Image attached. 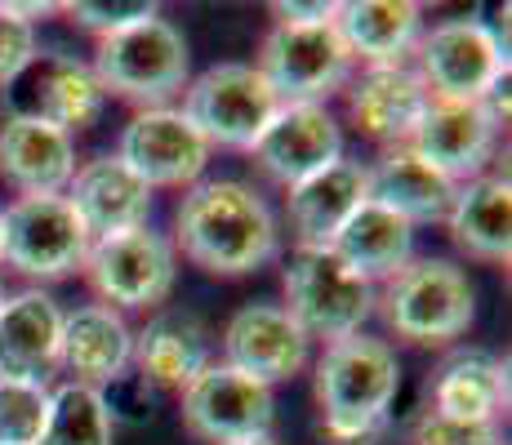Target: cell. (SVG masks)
I'll list each match as a JSON object with an SVG mask.
<instances>
[{
	"mask_svg": "<svg viewBox=\"0 0 512 445\" xmlns=\"http://www.w3.org/2000/svg\"><path fill=\"white\" fill-rule=\"evenodd\" d=\"M174 250L210 276H250L277 259L281 227L272 205L241 178H201L174 210Z\"/></svg>",
	"mask_w": 512,
	"mask_h": 445,
	"instance_id": "6da1fadb",
	"label": "cell"
},
{
	"mask_svg": "<svg viewBox=\"0 0 512 445\" xmlns=\"http://www.w3.org/2000/svg\"><path fill=\"white\" fill-rule=\"evenodd\" d=\"M317 410L321 428L334 445H366L379 437L392 419L401 392V361L388 339L352 334V339L326 343L317 361Z\"/></svg>",
	"mask_w": 512,
	"mask_h": 445,
	"instance_id": "7a4b0ae2",
	"label": "cell"
},
{
	"mask_svg": "<svg viewBox=\"0 0 512 445\" xmlns=\"http://www.w3.org/2000/svg\"><path fill=\"white\" fill-rule=\"evenodd\" d=\"M374 312L397 339L415 348H450L472 330L477 290L450 259H410L374 294Z\"/></svg>",
	"mask_w": 512,
	"mask_h": 445,
	"instance_id": "3957f363",
	"label": "cell"
},
{
	"mask_svg": "<svg viewBox=\"0 0 512 445\" xmlns=\"http://www.w3.org/2000/svg\"><path fill=\"white\" fill-rule=\"evenodd\" d=\"M90 72L98 76L107 98H125L147 112V107H170V98L187 89L192 54H187V36L179 27L156 14L98 41Z\"/></svg>",
	"mask_w": 512,
	"mask_h": 445,
	"instance_id": "277c9868",
	"label": "cell"
},
{
	"mask_svg": "<svg viewBox=\"0 0 512 445\" xmlns=\"http://www.w3.org/2000/svg\"><path fill=\"white\" fill-rule=\"evenodd\" d=\"M285 303L281 308L294 316L308 339L339 343L361 334V325L374 316V294L379 285L352 272L330 245H294L281 272Z\"/></svg>",
	"mask_w": 512,
	"mask_h": 445,
	"instance_id": "5b68a950",
	"label": "cell"
},
{
	"mask_svg": "<svg viewBox=\"0 0 512 445\" xmlns=\"http://www.w3.org/2000/svg\"><path fill=\"white\" fill-rule=\"evenodd\" d=\"M81 272L103 308H112L121 316L152 312L174 294L179 250L156 227H134V232L107 236V241H90Z\"/></svg>",
	"mask_w": 512,
	"mask_h": 445,
	"instance_id": "8992f818",
	"label": "cell"
},
{
	"mask_svg": "<svg viewBox=\"0 0 512 445\" xmlns=\"http://www.w3.org/2000/svg\"><path fill=\"white\" fill-rule=\"evenodd\" d=\"M277 107L281 98L272 94V85L254 63H214L196 81H187L179 112L201 130L210 147L250 152L263 125L277 116Z\"/></svg>",
	"mask_w": 512,
	"mask_h": 445,
	"instance_id": "52a82bcc",
	"label": "cell"
},
{
	"mask_svg": "<svg viewBox=\"0 0 512 445\" xmlns=\"http://www.w3.org/2000/svg\"><path fill=\"white\" fill-rule=\"evenodd\" d=\"M419 81L432 98L486 103L490 89L508 81V45L481 18H446L419 36Z\"/></svg>",
	"mask_w": 512,
	"mask_h": 445,
	"instance_id": "ba28073f",
	"label": "cell"
},
{
	"mask_svg": "<svg viewBox=\"0 0 512 445\" xmlns=\"http://www.w3.org/2000/svg\"><path fill=\"white\" fill-rule=\"evenodd\" d=\"M90 232L76 219L67 196H18L5 205V245L0 263H9L27 281H63L85 267Z\"/></svg>",
	"mask_w": 512,
	"mask_h": 445,
	"instance_id": "9c48e42d",
	"label": "cell"
},
{
	"mask_svg": "<svg viewBox=\"0 0 512 445\" xmlns=\"http://www.w3.org/2000/svg\"><path fill=\"white\" fill-rule=\"evenodd\" d=\"M254 67L281 103H326L334 89L352 81V54L334 32V18L312 27L272 23Z\"/></svg>",
	"mask_w": 512,
	"mask_h": 445,
	"instance_id": "30bf717a",
	"label": "cell"
},
{
	"mask_svg": "<svg viewBox=\"0 0 512 445\" xmlns=\"http://www.w3.org/2000/svg\"><path fill=\"white\" fill-rule=\"evenodd\" d=\"M183 423L196 441L210 445L272 437L277 401H272V388L254 383L250 374L232 370L223 361H210L183 388Z\"/></svg>",
	"mask_w": 512,
	"mask_h": 445,
	"instance_id": "8fae6325",
	"label": "cell"
},
{
	"mask_svg": "<svg viewBox=\"0 0 512 445\" xmlns=\"http://www.w3.org/2000/svg\"><path fill=\"white\" fill-rule=\"evenodd\" d=\"M214 147L201 138L179 107H147L134 112L116 138V161L134 170L147 187H192L205 178Z\"/></svg>",
	"mask_w": 512,
	"mask_h": 445,
	"instance_id": "7c38bea8",
	"label": "cell"
},
{
	"mask_svg": "<svg viewBox=\"0 0 512 445\" xmlns=\"http://www.w3.org/2000/svg\"><path fill=\"white\" fill-rule=\"evenodd\" d=\"M254 161L268 178L294 187L343 156V130L326 103H281L254 138Z\"/></svg>",
	"mask_w": 512,
	"mask_h": 445,
	"instance_id": "4fadbf2b",
	"label": "cell"
},
{
	"mask_svg": "<svg viewBox=\"0 0 512 445\" xmlns=\"http://www.w3.org/2000/svg\"><path fill=\"white\" fill-rule=\"evenodd\" d=\"M308 356L312 339L294 325V316L281 303H245L223 330V365L250 374L263 388L303 374Z\"/></svg>",
	"mask_w": 512,
	"mask_h": 445,
	"instance_id": "5bb4252c",
	"label": "cell"
},
{
	"mask_svg": "<svg viewBox=\"0 0 512 445\" xmlns=\"http://www.w3.org/2000/svg\"><path fill=\"white\" fill-rule=\"evenodd\" d=\"M499 121L486 103H450V98H432L423 112L410 147L423 156L428 165H437L450 183H468L481 178L486 165L499 152Z\"/></svg>",
	"mask_w": 512,
	"mask_h": 445,
	"instance_id": "9a60e30c",
	"label": "cell"
},
{
	"mask_svg": "<svg viewBox=\"0 0 512 445\" xmlns=\"http://www.w3.org/2000/svg\"><path fill=\"white\" fill-rule=\"evenodd\" d=\"M14 85H27V89H0V94H9V112L41 116V121L58 125V130L72 138L81 130H90L107 103L90 63H76L67 54H49V58L36 54V63Z\"/></svg>",
	"mask_w": 512,
	"mask_h": 445,
	"instance_id": "2e32d148",
	"label": "cell"
},
{
	"mask_svg": "<svg viewBox=\"0 0 512 445\" xmlns=\"http://www.w3.org/2000/svg\"><path fill=\"white\" fill-rule=\"evenodd\" d=\"M76 174V138L41 116L9 112L0 121V178L18 196H63Z\"/></svg>",
	"mask_w": 512,
	"mask_h": 445,
	"instance_id": "e0dca14e",
	"label": "cell"
},
{
	"mask_svg": "<svg viewBox=\"0 0 512 445\" xmlns=\"http://www.w3.org/2000/svg\"><path fill=\"white\" fill-rule=\"evenodd\" d=\"M343 94L352 125L379 147L410 143L432 103L415 67H361V76H352Z\"/></svg>",
	"mask_w": 512,
	"mask_h": 445,
	"instance_id": "ac0fdd59",
	"label": "cell"
},
{
	"mask_svg": "<svg viewBox=\"0 0 512 445\" xmlns=\"http://www.w3.org/2000/svg\"><path fill=\"white\" fill-rule=\"evenodd\" d=\"M63 196L72 201L90 241L134 232V227H147V219H152V187L134 170H125L116 156H94V161L76 165Z\"/></svg>",
	"mask_w": 512,
	"mask_h": 445,
	"instance_id": "d6986e66",
	"label": "cell"
},
{
	"mask_svg": "<svg viewBox=\"0 0 512 445\" xmlns=\"http://www.w3.org/2000/svg\"><path fill=\"white\" fill-rule=\"evenodd\" d=\"M134 361V330L121 312L103 303H85L76 312H63V343H58V365L72 383L107 392L116 379H125Z\"/></svg>",
	"mask_w": 512,
	"mask_h": 445,
	"instance_id": "ffe728a7",
	"label": "cell"
},
{
	"mask_svg": "<svg viewBox=\"0 0 512 445\" xmlns=\"http://www.w3.org/2000/svg\"><path fill=\"white\" fill-rule=\"evenodd\" d=\"M455 187L437 165H428L410 143L383 147L379 161L366 165V201L401 214L406 223H446Z\"/></svg>",
	"mask_w": 512,
	"mask_h": 445,
	"instance_id": "44dd1931",
	"label": "cell"
},
{
	"mask_svg": "<svg viewBox=\"0 0 512 445\" xmlns=\"http://www.w3.org/2000/svg\"><path fill=\"white\" fill-rule=\"evenodd\" d=\"M334 32L361 67H406L423 36L415 0H343L334 5Z\"/></svg>",
	"mask_w": 512,
	"mask_h": 445,
	"instance_id": "7402d4cb",
	"label": "cell"
},
{
	"mask_svg": "<svg viewBox=\"0 0 512 445\" xmlns=\"http://www.w3.org/2000/svg\"><path fill=\"white\" fill-rule=\"evenodd\" d=\"M214 361L210 330L196 321L192 312H156L152 321L134 334V370L147 388H170L183 392L205 365Z\"/></svg>",
	"mask_w": 512,
	"mask_h": 445,
	"instance_id": "603a6c76",
	"label": "cell"
},
{
	"mask_svg": "<svg viewBox=\"0 0 512 445\" xmlns=\"http://www.w3.org/2000/svg\"><path fill=\"white\" fill-rule=\"evenodd\" d=\"M63 308L45 290H18L0 303V374L45 379L58 365Z\"/></svg>",
	"mask_w": 512,
	"mask_h": 445,
	"instance_id": "cb8c5ba5",
	"label": "cell"
},
{
	"mask_svg": "<svg viewBox=\"0 0 512 445\" xmlns=\"http://www.w3.org/2000/svg\"><path fill=\"white\" fill-rule=\"evenodd\" d=\"M366 205V165L339 156L321 174L303 178L285 196V214L299 245H330L339 227Z\"/></svg>",
	"mask_w": 512,
	"mask_h": 445,
	"instance_id": "d4e9b609",
	"label": "cell"
},
{
	"mask_svg": "<svg viewBox=\"0 0 512 445\" xmlns=\"http://www.w3.org/2000/svg\"><path fill=\"white\" fill-rule=\"evenodd\" d=\"M450 241L481 263L512 259V183L508 174H481L455 187V201L446 214Z\"/></svg>",
	"mask_w": 512,
	"mask_h": 445,
	"instance_id": "484cf974",
	"label": "cell"
},
{
	"mask_svg": "<svg viewBox=\"0 0 512 445\" xmlns=\"http://www.w3.org/2000/svg\"><path fill=\"white\" fill-rule=\"evenodd\" d=\"M428 392V410L437 414L499 423V410H508V361H499L486 348H455L432 370Z\"/></svg>",
	"mask_w": 512,
	"mask_h": 445,
	"instance_id": "4316f807",
	"label": "cell"
},
{
	"mask_svg": "<svg viewBox=\"0 0 512 445\" xmlns=\"http://www.w3.org/2000/svg\"><path fill=\"white\" fill-rule=\"evenodd\" d=\"M330 250L339 254L352 272H361L366 281L379 285L415 259V223H406L401 214L366 201L348 223L339 227V236L330 241Z\"/></svg>",
	"mask_w": 512,
	"mask_h": 445,
	"instance_id": "83f0119b",
	"label": "cell"
},
{
	"mask_svg": "<svg viewBox=\"0 0 512 445\" xmlns=\"http://www.w3.org/2000/svg\"><path fill=\"white\" fill-rule=\"evenodd\" d=\"M116 419L107 410V397L85 383H58L49 388V414L36 445H112Z\"/></svg>",
	"mask_w": 512,
	"mask_h": 445,
	"instance_id": "f1b7e54d",
	"label": "cell"
},
{
	"mask_svg": "<svg viewBox=\"0 0 512 445\" xmlns=\"http://www.w3.org/2000/svg\"><path fill=\"white\" fill-rule=\"evenodd\" d=\"M49 414V383L0 374V445H36Z\"/></svg>",
	"mask_w": 512,
	"mask_h": 445,
	"instance_id": "f546056e",
	"label": "cell"
},
{
	"mask_svg": "<svg viewBox=\"0 0 512 445\" xmlns=\"http://www.w3.org/2000/svg\"><path fill=\"white\" fill-rule=\"evenodd\" d=\"M410 445H504V432H499V423L450 419V414L423 410L410 428Z\"/></svg>",
	"mask_w": 512,
	"mask_h": 445,
	"instance_id": "4dcf8cb0",
	"label": "cell"
},
{
	"mask_svg": "<svg viewBox=\"0 0 512 445\" xmlns=\"http://www.w3.org/2000/svg\"><path fill=\"white\" fill-rule=\"evenodd\" d=\"M36 63V27L14 14L9 0H0V89H9L27 67Z\"/></svg>",
	"mask_w": 512,
	"mask_h": 445,
	"instance_id": "1f68e13d",
	"label": "cell"
},
{
	"mask_svg": "<svg viewBox=\"0 0 512 445\" xmlns=\"http://www.w3.org/2000/svg\"><path fill=\"white\" fill-rule=\"evenodd\" d=\"M67 14H72L76 27H85V32H94L98 41H107V36L143 23V18H156L161 9L147 5V0H125V5H94V0H76V5H67Z\"/></svg>",
	"mask_w": 512,
	"mask_h": 445,
	"instance_id": "d6a6232c",
	"label": "cell"
},
{
	"mask_svg": "<svg viewBox=\"0 0 512 445\" xmlns=\"http://www.w3.org/2000/svg\"><path fill=\"white\" fill-rule=\"evenodd\" d=\"M277 23H290V27H312V23H330L334 18V0H312V5H299V0H277L272 5Z\"/></svg>",
	"mask_w": 512,
	"mask_h": 445,
	"instance_id": "836d02e7",
	"label": "cell"
},
{
	"mask_svg": "<svg viewBox=\"0 0 512 445\" xmlns=\"http://www.w3.org/2000/svg\"><path fill=\"white\" fill-rule=\"evenodd\" d=\"M236 445H281L277 437H254V441H236Z\"/></svg>",
	"mask_w": 512,
	"mask_h": 445,
	"instance_id": "e575fe53",
	"label": "cell"
},
{
	"mask_svg": "<svg viewBox=\"0 0 512 445\" xmlns=\"http://www.w3.org/2000/svg\"><path fill=\"white\" fill-rule=\"evenodd\" d=\"M0 245H5V205H0Z\"/></svg>",
	"mask_w": 512,
	"mask_h": 445,
	"instance_id": "d590c367",
	"label": "cell"
},
{
	"mask_svg": "<svg viewBox=\"0 0 512 445\" xmlns=\"http://www.w3.org/2000/svg\"><path fill=\"white\" fill-rule=\"evenodd\" d=\"M0 303H5V285H0Z\"/></svg>",
	"mask_w": 512,
	"mask_h": 445,
	"instance_id": "8d00e7d4",
	"label": "cell"
}]
</instances>
